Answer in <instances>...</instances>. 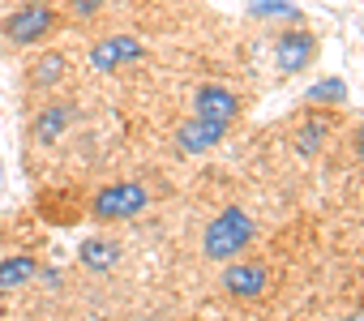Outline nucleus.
Instances as JSON below:
<instances>
[{
	"label": "nucleus",
	"instance_id": "obj_1",
	"mask_svg": "<svg viewBox=\"0 0 364 321\" xmlns=\"http://www.w3.org/2000/svg\"><path fill=\"white\" fill-rule=\"evenodd\" d=\"M253 236H257L253 219H249L240 206H228V210L215 214L210 227L202 232V253H206L210 261H236V257L253 244Z\"/></svg>",
	"mask_w": 364,
	"mask_h": 321
},
{
	"label": "nucleus",
	"instance_id": "obj_2",
	"mask_svg": "<svg viewBox=\"0 0 364 321\" xmlns=\"http://www.w3.org/2000/svg\"><path fill=\"white\" fill-rule=\"evenodd\" d=\"M150 206V193L146 185H133V180H120V185H103L90 202V214L99 223H120V219H133Z\"/></svg>",
	"mask_w": 364,
	"mask_h": 321
},
{
	"label": "nucleus",
	"instance_id": "obj_3",
	"mask_svg": "<svg viewBox=\"0 0 364 321\" xmlns=\"http://www.w3.org/2000/svg\"><path fill=\"white\" fill-rule=\"evenodd\" d=\"M56 22H60V13H56L52 5H39V0H31V5H22L18 13L5 18V39L18 43V48H31V43L48 39V35L56 31Z\"/></svg>",
	"mask_w": 364,
	"mask_h": 321
},
{
	"label": "nucleus",
	"instance_id": "obj_4",
	"mask_svg": "<svg viewBox=\"0 0 364 321\" xmlns=\"http://www.w3.org/2000/svg\"><path fill=\"white\" fill-rule=\"evenodd\" d=\"M313 60H317V39L304 26H287L274 39V65H279V73H304Z\"/></svg>",
	"mask_w": 364,
	"mask_h": 321
},
{
	"label": "nucleus",
	"instance_id": "obj_5",
	"mask_svg": "<svg viewBox=\"0 0 364 321\" xmlns=\"http://www.w3.org/2000/svg\"><path fill=\"white\" fill-rule=\"evenodd\" d=\"M223 291L236 300H262L270 291V266L266 261H228L223 266Z\"/></svg>",
	"mask_w": 364,
	"mask_h": 321
},
{
	"label": "nucleus",
	"instance_id": "obj_6",
	"mask_svg": "<svg viewBox=\"0 0 364 321\" xmlns=\"http://www.w3.org/2000/svg\"><path fill=\"white\" fill-rule=\"evenodd\" d=\"M193 116L202 120H215V124H232L240 116V94L219 86V82H202L193 90Z\"/></svg>",
	"mask_w": 364,
	"mask_h": 321
},
{
	"label": "nucleus",
	"instance_id": "obj_7",
	"mask_svg": "<svg viewBox=\"0 0 364 321\" xmlns=\"http://www.w3.org/2000/svg\"><path fill=\"white\" fill-rule=\"evenodd\" d=\"M223 137H228V124H215V120H202V116H193V120H185L176 129V146H180V154H189V158L210 154Z\"/></svg>",
	"mask_w": 364,
	"mask_h": 321
},
{
	"label": "nucleus",
	"instance_id": "obj_8",
	"mask_svg": "<svg viewBox=\"0 0 364 321\" xmlns=\"http://www.w3.org/2000/svg\"><path fill=\"white\" fill-rule=\"evenodd\" d=\"M141 39H133V35H112V39H103V43H95L90 48V69H99V73H116L120 65H133V60H141Z\"/></svg>",
	"mask_w": 364,
	"mask_h": 321
},
{
	"label": "nucleus",
	"instance_id": "obj_9",
	"mask_svg": "<svg viewBox=\"0 0 364 321\" xmlns=\"http://www.w3.org/2000/svg\"><path fill=\"white\" fill-rule=\"evenodd\" d=\"M73 116H77V111H73V103H48V107L35 116V129H31V133H35V141H39V146H56V141L69 133Z\"/></svg>",
	"mask_w": 364,
	"mask_h": 321
},
{
	"label": "nucleus",
	"instance_id": "obj_10",
	"mask_svg": "<svg viewBox=\"0 0 364 321\" xmlns=\"http://www.w3.org/2000/svg\"><path fill=\"white\" fill-rule=\"evenodd\" d=\"M77 257H82V266H86V270H95V274H107V270H112V266L124 257V249H120L116 240H107V236H90V240H82Z\"/></svg>",
	"mask_w": 364,
	"mask_h": 321
},
{
	"label": "nucleus",
	"instance_id": "obj_11",
	"mask_svg": "<svg viewBox=\"0 0 364 321\" xmlns=\"http://www.w3.org/2000/svg\"><path fill=\"white\" fill-rule=\"evenodd\" d=\"M326 133H330V120H326V116H304V124L296 129V154H300V158L321 154Z\"/></svg>",
	"mask_w": 364,
	"mask_h": 321
},
{
	"label": "nucleus",
	"instance_id": "obj_12",
	"mask_svg": "<svg viewBox=\"0 0 364 321\" xmlns=\"http://www.w3.org/2000/svg\"><path fill=\"white\" fill-rule=\"evenodd\" d=\"M39 274V261L35 257H26V253H14V257H5L0 261V287H22V283H31Z\"/></svg>",
	"mask_w": 364,
	"mask_h": 321
},
{
	"label": "nucleus",
	"instance_id": "obj_13",
	"mask_svg": "<svg viewBox=\"0 0 364 321\" xmlns=\"http://www.w3.org/2000/svg\"><path fill=\"white\" fill-rule=\"evenodd\" d=\"M65 73H69V60H65L60 52H43V56H39V65H35V73H31V82H35L39 90H52Z\"/></svg>",
	"mask_w": 364,
	"mask_h": 321
},
{
	"label": "nucleus",
	"instance_id": "obj_14",
	"mask_svg": "<svg viewBox=\"0 0 364 321\" xmlns=\"http://www.w3.org/2000/svg\"><path fill=\"white\" fill-rule=\"evenodd\" d=\"M347 99V82L343 77H321L309 86V103H343Z\"/></svg>",
	"mask_w": 364,
	"mask_h": 321
},
{
	"label": "nucleus",
	"instance_id": "obj_15",
	"mask_svg": "<svg viewBox=\"0 0 364 321\" xmlns=\"http://www.w3.org/2000/svg\"><path fill=\"white\" fill-rule=\"evenodd\" d=\"M249 13H253V18H300L296 5H287V0H253Z\"/></svg>",
	"mask_w": 364,
	"mask_h": 321
},
{
	"label": "nucleus",
	"instance_id": "obj_16",
	"mask_svg": "<svg viewBox=\"0 0 364 321\" xmlns=\"http://www.w3.org/2000/svg\"><path fill=\"white\" fill-rule=\"evenodd\" d=\"M103 5H107V0H69V13L82 18V22H90V18H99Z\"/></svg>",
	"mask_w": 364,
	"mask_h": 321
},
{
	"label": "nucleus",
	"instance_id": "obj_17",
	"mask_svg": "<svg viewBox=\"0 0 364 321\" xmlns=\"http://www.w3.org/2000/svg\"><path fill=\"white\" fill-rule=\"evenodd\" d=\"M351 154H355V163L364 168V124L355 129V137H351Z\"/></svg>",
	"mask_w": 364,
	"mask_h": 321
},
{
	"label": "nucleus",
	"instance_id": "obj_18",
	"mask_svg": "<svg viewBox=\"0 0 364 321\" xmlns=\"http://www.w3.org/2000/svg\"><path fill=\"white\" fill-rule=\"evenodd\" d=\"M343 321H364V312H347V317H343Z\"/></svg>",
	"mask_w": 364,
	"mask_h": 321
}]
</instances>
